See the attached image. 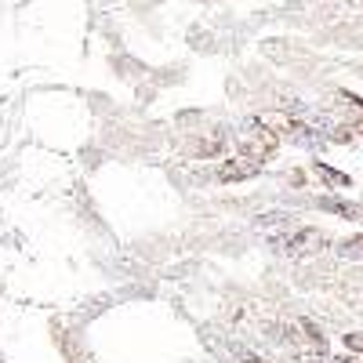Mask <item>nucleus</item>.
<instances>
[{
	"instance_id": "obj_1",
	"label": "nucleus",
	"mask_w": 363,
	"mask_h": 363,
	"mask_svg": "<svg viewBox=\"0 0 363 363\" xmlns=\"http://www.w3.org/2000/svg\"><path fill=\"white\" fill-rule=\"evenodd\" d=\"M349 345H356V349H363V338H349Z\"/></svg>"
}]
</instances>
